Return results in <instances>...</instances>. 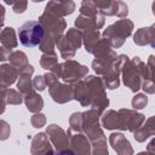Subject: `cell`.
<instances>
[{"instance_id": "7c38bea8", "label": "cell", "mask_w": 155, "mask_h": 155, "mask_svg": "<svg viewBox=\"0 0 155 155\" xmlns=\"http://www.w3.org/2000/svg\"><path fill=\"white\" fill-rule=\"evenodd\" d=\"M30 153L31 155H52L54 151L50 144L48 137L45 133H38L33 138Z\"/></svg>"}, {"instance_id": "ffe728a7", "label": "cell", "mask_w": 155, "mask_h": 155, "mask_svg": "<svg viewBox=\"0 0 155 155\" xmlns=\"http://www.w3.org/2000/svg\"><path fill=\"white\" fill-rule=\"evenodd\" d=\"M1 44L2 47L6 50H12L17 46V39L15 34V29L11 27H6L1 31Z\"/></svg>"}, {"instance_id": "d6986e66", "label": "cell", "mask_w": 155, "mask_h": 155, "mask_svg": "<svg viewBox=\"0 0 155 155\" xmlns=\"http://www.w3.org/2000/svg\"><path fill=\"white\" fill-rule=\"evenodd\" d=\"M82 35V40H84V45H85V50L90 53H92L93 48L97 46V44L99 42L101 38V33L98 30H88V31H84L81 33Z\"/></svg>"}, {"instance_id": "d590c367", "label": "cell", "mask_w": 155, "mask_h": 155, "mask_svg": "<svg viewBox=\"0 0 155 155\" xmlns=\"http://www.w3.org/2000/svg\"><path fill=\"white\" fill-rule=\"evenodd\" d=\"M147 151H149V153H151L153 155H155V138L148 144V147H147Z\"/></svg>"}, {"instance_id": "8992f818", "label": "cell", "mask_w": 155, "mask_h": 155, "mask_svg": "<svg viewBox=\"0 0 155 155\" xmlns=\"http://www.w3.org/2000/svg\"><path fill=\"white\" fill-rule=\"evenodd\" d=\"M119 126L117 130L136 132L145 121V116L136 110L130 109H120L119 111Z\"/></svg>"}, {"instance_id": "836d02e7", "label": "cell", "mask_w": 155, "mask_h": 155, "mask_svg": "<svg viewBox=\"0 0 155 155\" xmlns=\"http://www.w3.org/2000/svg\"><path fill=\"white\" fill-rule=\"evenodd\" d=\"M142 88L144 90L145 93H149V94L155 93V84L151 80H144L142 84Z\"/></svg>"}, {"instance_id": "d4e9b609", "label": "cell", "mask_w": 155, "mask_h": 155, "mask_svg": "<svg viewBox=\"0 0 155 155\" xmlns=\"http://www.w3.org/2000/svg\"><path fill=\"white\" fill-rule=\"evenodd\" d=\"M40 64L44 69L51 71L57 64H58V59H57V54L56 53H44L41 56L40 59Z\"/></svg>"}, {"instance_id": "4316f807", "label": "cell", "mask_w": 155, "mask_h": 155, "mask_svg": "<svg viewBox=\"0 0 155 155\" xmlns=\"http://www.w3.org/2000/svg\"><path fill=\"white\" fill-rule=\"evenodd\" d=\"M70 131L71 132H76V133H81L82 132V113H74L70 119Z\"/></svg>"}, {"instance_id": "e575fe53", "label": "cell", "mask_w": 155, "mask_h": 155, "mask_svg": "<svg viewBox=\"0 0 155 155\" xmlns=\"http://www.w3.org/2000/svg\"><path fill=\"white\" fill-rule=\"evenodd\" d=\"M52 155H75L71 149H65V150H57Z\"/></svg>"}, {"instance_id": "484cf974", "label": "cell", "mask_w": 155, "mask_h": 155, "mask_svg": "<svg viewBox=\"0 0 155 155\" xmlns=\"http://www.w3.org/2000/svg\"><path fill=\"white\" fill-rule=\"evenodd\" d=\"M91 144H92V155H109L105 137L96 139V140L91 142Z\"/></svg>"}, {"instance_id": "8d00e7d4", "label": "cell", "mask_w": 155, "mask_h": 155, "mask_svg": "<svg viewBox=\"0 0 155 155\" xmlns=\"http://www.w3.org/2000/svg\"><path fill=\"white\" fill-rule=\"evenodd\" d=\"M137 155H153V154L149 153V151H142V153H139V154H137Z\"/></svg>"}, {"instance_id": "7a4b0ae2", "label": "cell", "mask_w": 155, "mask_h": 155, "mask_svg": "<svg viewBox=\"0 0 155 155\" xmlns=\"http://www.w3.org/2000/svg\"><path fill=\"white\" fill-rule=\"evenodd\" d=\"M122 79L124 84L132 91L137 92L142 88V79L149 80L148 67L139 59V57H133L128 59L122 68Z\"/></svg>"}, {"instance_id": "4fadbf2b", "label": "cell", "mask_w": 155, "mask_h": 155, "mask_svg": "<svg viewBox=\"0 0 155 155\" xmlns=\"http://www.w3.org/2000/svg\"><path fill=\"white\" fill-rule=\"evenodd\" d=\"M109 142L117 155H133V149L128 139L122 133H117V132L111 133L109 137Z\"/></svg>"}, {"instance_id": "ba28073f", "label": "cell", "mask_w": 155, "mask_h": 155, "mask_svg": "<svg viewBox=\"0 0 155 155\" xmlns=\"http://www.w3.org/2000/svg\"><path fill=\"white\" fill-rule=\"evenodd\" d=\"M96 5L103 16L126 17L128 15V7L122 1H96Z\"/></svg>"}, {"instance_id": "9a60e30c", "label": "cell", "mask_w": 155, "mask_h": 155, "mask_svg": "<svg viewBox=\"0 0 155 155\" xmlns=\"http://www.w3.org/2000/svg\"><path fill=\"white\" fill-rule=\"evenodd\" d=\"M45 10L59 16V17H63V16H67V15H70L74 12L75 10V4L73 1H50Z\"/></svg>"}, {"instance_id": "4dcf8cb0", "label": "cell", "mask_w": 155, "mask_h": 155, "mask_svg": "<svg viewBox=\"0 0 155 155\" xmlns=\"http://www.w3.org/2000/svg\"><path fill=\"white\" fill-rule=\"evenodd\" d=\"M6 4H10L12 6V10L15 13H23L27 10V5H28L27 1H15V2L6 1Z\"/></svg>"}, {"instance_id": "44dd1931", "label": "cell", "mask_w": 155, "mask_h": 155, "mask_svg": "<svg viewBox=\"0 0 155 155\" xmlns=\"http://www.w3.org/2000/svg\"><path fill=\"white\" fill-rule=\"evenodd\" d=\"M8 59H10L11 65H13L19 73H21L25 67L29 65L28 59H27V56H25L23 52H21V51H13V52H11V53L8 54Z\"/></svg>"}, {"instance_id": "277c9868", "label": "cell", "mask_w": 155, "mask_h": 155, "mask_svg": "<svg viewBox=\"0 0 155 155\" xmlns=\"http://www.w3.org/2000/svg\"><path fill=\"white\" fill-rule=\"evenodd\" d=\"M45 36V29L39 21H28L18 29V39L25 47L40 46Z\"/></svg>"}, {"instance_id": "6da1fadb", "label": "cell", "mask_w": 155, "mask_h": 155, "mask_svg": "<svg viewBox=\"0 0 155 155\" xmlns=\"http://www.w3.org/2000/svg\"><path fill=\"white\" fill-rule=\"evenodd\" d=\"M104 87L105 86L101 78L90 75L74 85V99L79 101L82 107H91V109H96L102 114L109 104Z\"/></svg>"}, {"instance_id": "f35d334b", "label": "cell", "mask_w": 155, "mask_h": 155, "mask_svg": "<svg viewBox=\"0 0 155 155\" xmlns=\"http://www.w3.org/2000/svg\"><path fill=\"white\" fill-rule=\"evenodd\" d=\"M154 25H155V23H154Z\"/></svg>"}, {"instance_id": "d6a6232c", "label": "cell", "mask_w": 155, "mask_h": 155, "mask_svg": "<svg viewBox=\"0 0 155 155\" xmlns=\"http://www.w3.org/2000/svg\"><path fill=\"white\" fill-rule=\"evenodd\" d=\"M147 67L149 70V80H151L155 84V56H149Z\"/></svg>"}, {"instance_id": "f546056e", "label": "cell", "mask_w": 155, "mask_h": 155, "mask_svg": "<svg viewBox=\"0 0 155 155\" xmlns=\"http://www.w3.org/2000/svg\"><path fill=\"white\" fill-rule=\"evenodd\" d=\"M30 122H31V125H33L34 127L39 128V127L45 126V124H46V117H45V115H44V114L38 113V114H35L34 116H31Z\"/></svg>"}, {"instance_id": "2e32d148", "label": "cell", "mask_w": 155, "mask_h": 155, "mask_svg": "<svg viewBox=\"0 0 155 155\" xmlns=\"http://www.w3.org/2000/svg\"><path fill=\"white\" fill-rule=\"evenodd\" d=\"M150 136H155V115L149 117L145 124L133 133V137L137 142H144Z\"/></svg>"}, {"instance_id": "5bb4252c", "label": "cell", "mask_w": 155, "mask_h": 155, "mask_svg": "<svg viewBox=\"0 0 155 155\" xmlns=\"http://www.w3.org/2000/svg\"><path fill=\"white\" fill-rule=\"evenodd\" d=\"M133 42L139 46L150 45L155 47V25L153 24L151 27L138 29L133 36Z\"/></svg>"}, {"instance_id": "cb8c5ba5", "label": "cell", "mask_w": 155, "mask_h": 155, "mask_svg": "<svg viewBox=\"0 0 155 155\" xmlns=\"http://www.w3.org/2000/svg\"><path fill=\"white\" fill-rule=\"evenodd\" d=\"M64 38H65V40L69 42V45H70L74 50H78V48L81 46V44H82V35H81V33H80L78 29H75V28H70V29L68 30V33L64 35Z\"/></svg>"}, {"instance_id": "5b68a950", "label": "cell", "mask_w": 155, "mask_h": 155, "mask_svg": "<svg viewBox=\"0 0 155 155\" xmlns=\"http://www.w3.org/2000/svg\"><path fill=\"white\" fill-rule=\"evenodd\" d=\"M39 22L42 24L45 33L54 38L56 41H58L61 36H63V31L67 27V23L63 19V17H59L47 10H45L44 13L40 16Z\"/></svg>"}, {"instance_id": "f1b7e54d", "label": "cell", "mask_w": 155, "mask_h": 155, "mask_svg": "<svg viewBox=\"0 0 155 155\" xmlns=\"http://www.w3.org/2000/svg\"><path fill=\"white\" fill-rule=\"evenodd\" d=\"M2 99H7L8 104H21L23 98H22V93L17 92L16 90H8L7 91V97L2 96Z\"/></svg>"}, {"instance_id": "e0dca14e", "label": "cell", "mask_w": 155, "mask_h": 155, "mask_svg": "<svg viewBox=\"0 0 155 155\" xmlns=\"http://www.w3.org/2000/svg\"><path fill=\"white\" fill-rule=\"evenodd\" d=\"M0 71H1V86L5 90L7 86L15 82L17 75L19 74V71L11 64H2L0 68Z\"/></svg>"}, {"instance_id": "1f68e13d", "label": "cell", "mask_w": 155, "mask_h": 155, "mask_svg": "<svg viewBox=\"0 0 155 155\" xmlns=\"http://www.w3.org/2000/svg\"><path fill=\"white\" fill-rule=\"evenodd\" d=\"M33 86H34V88L35 90H38V91H44L45 88H46V81H45V76L44 75H38V76H35L34 78V80H33Z\"/></svg>"}, {"instance_id": "8fae6325", "label": "cell", "mask_w": 155, "mask_h": 155, "mask_svg": "<svg viewBox=\"0 0 155 155\" xmlns=\"http://www.w3.org/2000/svg\"><path fill=\"white\" fill-rule=\"evenodd\" d=\"M46 132H47L48 138L51 139V142L53 143V145L56 147L57 150H65L68 148L70 138H69L68 133L64 132V130H62L57 125L52 124L47 127Z\"/></svg>"}, {"instance_id": "3957f363", "label": "cell", "mask_w": 155, "mask_h": 155, "mask_svg": "<svg viewBox=\"0 0 155 155\" xmlns=\"http://www.w3.org/2000/svg\"><path fill=\"white\" fill-rule=\"evenodd\" d=\"M132 30H133V22L127 18H122L109 25L103 31V36L110 42L111 47L117 48L124 45L126 38L132 34Z\"/></svg>"}, {"instance_id": "30bf717a", "label": "cell", "mask_w": 155, "mask_h": 155, "mask_svg": "<svg viewBox=\"0 0 155 155\" xmlns=\"http://www.w3.org/2000/svg\"><path fill=\"white\" fill-rule=\"evenodd\" d=\"M48 92H50V96L52 97V99L59 104H63V103H67V102L74 99L73 87L70 85L61 84L59 81L56 85L48 87Z\"/></svg>"}, {"instance_id": "52a82bcc", "label": "cell", "mask_w": 155, "mask_h": 155, "mask_svg": "<svg viewBox=\"0 0 155 155\" xmlns=\"http://www.w3.org/2000/svg\"><path fill=\"white\" fill-rule=\"evenodd\" d=\"M88 73V68L81 65L80 63L70 59L62 64V79L68 82V85H75L79 81L84 80L86 74Z\"/></svg>"}, {"instance_id": "9c48e42d", "label": "cell", "mask_w": 155, "mask_h": 155, "mask_svg": "<svg viewBox=\"0 0 155 155\" xmlns=\"http://www.w3.org/2000/svg\"><path fill=\"white\" fill-rule=\"evenodd\" d=\"M67 133L70 138L71 150L75 155H92V144L86 136H84L82 133L71 134L70 130H68Z\"/></svg>"}, {"instance_id": "7402d4cb", "label": "cell", "mask_w": 155, "mask_h": 155, "mask_svg": "<svg viewBox=\"0 0 155 155\" xmlns=\"http://www.w3.org/2000/svg\"><path fill=\"white\" fill-rule=\"evenodd\" d=\"M102 126L107 130H117L119 113L115 110H108L102 116Z\"/></svg>"}, {"instance_id": "ac0fdd59", "label": "cell", "mask_w": 155, "mask_h": 155, "mask_svg": "<svg viewBox=\"0 0 155 155\" xmlns=\"http://www.w3.org/2000/svg\"><path fill=\"white\" fill-rule=\"evenodd\" d=\"M24 102H25L27 109L29 111H31V113H36L38 114L42 109V107H44V99H42V97L39 93H36L35 91L31 92V93H29V94H27L24 97Z\"/></svg>"}, {"instance_id": "603a6c76", "label": "cell", "mask_w": 155, "mask_h": 155, "mask_svg": "<svg viewBox=\"0 0 155 155\" xmlns=\"http://www.w3.org/2000/svg\"><path fill=\"white\" fill-rule=\"evenodd\" d=\"M56 45H57V47H58V50H59V52H61V56H62L64 59L70 61L71 58H74L76 50H74V48L69 45V42L65 40L64 35L58 39V41H57Z\"/></svg>"}, {"instance_id": "74e56055", "label": "cell", "mask_w": 155, "mask_h": 155, "mask_svg": "<svg viewBox=\"0 0 155 155\" xmlns=\"http://www.w3.org/2000/svg\"><path fill=\"white\" fill-rule=\"evenodd\" d=\"M153 13L155 16V2H153Z\"/></svg>"}, {"instance_id": "83f0119b", "label": "cell", "mask_w": 155, "mask_h": 155, "mask_svg": "<svg viewBox=\"0 0 155 155\" xmlns=\"http://www.w3.org/2000/svg\"><path fill=\"white\" fill-rule=\"evenodd\" d=\"M131 104H132V108H133L134 110H139V109L145 108L147 104H148V97H147V94H144V93H138V94H136V96L132 98Z\"/></svg>"}]
</instances>
